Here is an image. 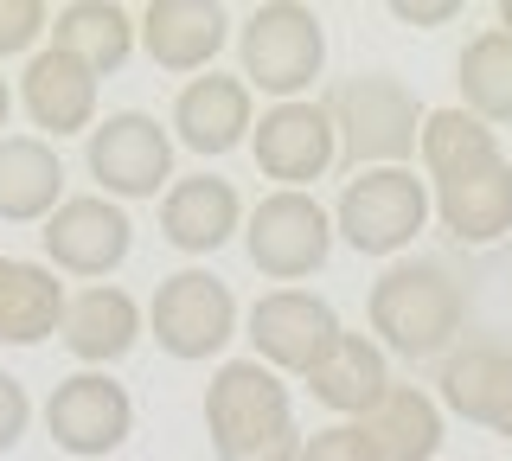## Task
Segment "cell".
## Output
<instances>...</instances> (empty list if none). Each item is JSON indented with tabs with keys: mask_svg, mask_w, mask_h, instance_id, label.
<instances>
[{
	"mask_svg": "<svg viewBox=\"0 0 512 461\" xmlns=\"http://www.w3.org/2000/svg\"><path fill=\"white\" fill-rule=\"evenodd\" d=\"M340 314L308 289H269L250 308V346L269 372H301L308 378L320 359L340 346Z\"/></svg>",
	"mask_w": 512,
	"mask_h": 461,
	"instance_id": "cell-9",
	"label": "cell"
},
{
	"mask_svg": "<svg viewBox=\"0 0 512 461\" xmlns=\"http://www.w3.org/2000/svg\"><path fill=\"white\" fill-rule=\"evenodd\" d=\"M500 33H512V0H500Z\"/></svg>",
	"mask_w": 512,
	"mask_h": 461,
	"instance_id": "cell-33",
	"label": "cell"
},
{
	"mask_svg": "<svg viewBox=\"0 0 512 461\" xmlns=\"http://www.w3.org/2000/svg\"><path fill=\"white\" fill-rule=\"evenodd\" d=\"M301 461H378V449L365 436V423H327L301 442Z\"/></svg>",
	"mask_w": 512,
	"mask_h": 461,
	"instance_id": "cell-28",
	"label": "cell"
},
{
	"mask_svg": "<svg viewBox=\"0 0 512 461\" xmlns=\"http://www.w3.org/2000/svg\"><path fill=\"white\" fill-rule=\"evenodd\" d=\"M391 13L404 26H423V33H429V26H448V20H455L461 0H391Z\"/></svg>",
	"mask_w": 512,
	"mask_h": 461,
	"instance_id": "cell-31",
	"label": "cell"
},
{
	"mask_svg": "<svg viewBox=\"0 0 512 461\" xmlns=\"http://www.w3.org/2000/svg\"><path fill=\"white\" fill-rule=\"evenodd\" d=\"M327 122H333V135H340V161L352 173L404 167L416 154V141H423L416 90L391 71H359V77H346V84H333Z\"/></svg>",
	"mask_w": 512,
	"mask_h": 461,
	"instance_id": "cell-2",
	"label": "cell"
},
{
	"mask_svg": "<svg viewBox=\"0 0 512 461\" xmlns=\"http://www.w3.org/2000/svg\"><path fill=\"white\" fill-rule=\"evenodd\" d=\"M237 231H244V199H237V186L218 180V173H186V180H173L167 199H160V237H167L173 250H186V257H212Z\"/></svg>",
	"mask_w": 512,
	"mask_h": 461,
	"instance_id": "cell-14",
	"label": "cell"
},
{
	"mask_svg": "<svg viewBox=\"0 0 512 461\" xmlns=\"http://www.w3.org/2000/svg\"><path fill=\"white\" fill-rule=\"evenodd\" d=\"M308 391L327 410H340L346 423H365L378 410V397L391 391V365H384V346L365 340V333H340L327 359L308 372Z\"/></svg>",
	"mask_w": 512,
	"mask_h": 461,
	"instance_id": "cell-21",
	"label": "cell"
},
{
	"mask_svg": "<svg viewBox=\"0 0 512 461\" xmlns=\"http://www.w3.org/2000/svg\"><path fill=\"white\" fill-rule=\"evenodd\" d=\"M45 429H52V442L64 455H84V461L116 455L135 436V397L109 372H71L45 397Z\"/></svg>",
	"mask_w": 512,
	"mask_h": 461,
	"instance_id": "cell-8",
	"label": "cell"
},
{
	"mask_svg": "<svg viewBox=\"0 0 512 461\" xmlns=\"http://www.w3.org/2000/svg\"><path fill=\"white\" fill-rule=\"evenodd\" d=\"M231 39V13L218 0H154L141 7V52L160 71H212Z\"/></svg>",
	"mask_w": 512,
	"mask_h": 461,
	"instance_id": "cell-15",
	"label": "cell"
},
{
	"mask_svg": "<svg viewBox=\"0 0 512 461\" xmlns=\"http://www.w3.org/2000/svg\"><path fill=\"white\" fill-rule=\"evenodd\" d=\"M148 333L160 340L167 359H186V365L224 353V346L237 340L231 282L212 276V269H180V276H167L148 301Z\"/></svg>",
	"mask_w": 512,
	"mask_h": 461,
	"instance_id": "cell-5",
	"label": "cell"
},
{
	"mask_svg": "<svg viewBox=\"0 0 512 461\" xmlns=\"http://www.w3.org/2000/svg\"><path fill=\"white\" fill-rule=\"evenodd\" d=\"M64 282L45 263H13L7 295H0V346H39L64 327Z\"/></svg>",
	"mask_w": 512,
	"mask_h": 461,
	"instance_id": "cell-24",
	"label": "cell"
},
{
	"mask_svg": "<svg viewBox=\"0 0 512 461\" xmlns=\"http://www.w3.org/2000/svg\"><path fill=\"white\" fill-rule=\"evenodd\" d=\"M244 250L269 282L295 289L308 282L333 250V212L314 193H269L256 212L244 218Z\"/></svg>",
	"mask_w": 512,
	"mask_h": 461,
	"instance_id": "cell-6",
	"label": "cell"
},
{
	"mask_svg": "<svg viewBox=\"0 0 512 461\" xmlns=\"http://www.w3.org/2000/svg\"><path fill=\"white\" fill-rule=\"evenodd\" d=\"M378 461H436L442 449V404L423 385H391L378 397V410L365 417Z\"/></svg>",
	"mask_w": 512,
	"mask_h": 461,
	"instance_id": "cell-23",
	"label": "cell"
},
{
	"mask_svg": "<svg viewBox=\"0 0 512 461\" xmlns=\"http://www.w3.org/2000/svg\"><path fill=\"white\" fill-rule=\"evenodd\" d=\"M301 429L288 423V429H269V436H250V442H237V449H218V461H301Z\"/></svg>",
	"mask_w": 512,
	"mask_h": 461,
	"instance_id": "cell-29",
	"label": "cell"
},
{
	"mask_svg": "<svg viewBox=\"0 0 512 461\" xmlns=\"http://www.w3.org/2000/svg\"><path fill=\"white\" fill-rule=\"evenodd\" d=\"M372 333L384 353H404V359H448L455 353V333H461V282L448 276L442 263L423 257H397L384 276L372 282Z\"/></svg>",
	"mask_w": 512,
	"mask_h": 461,
	"instance_id": "cell-1",
	"label": "cell"
},
{
	"mask_svg": "<svg viewBox=\"0 0 512 461\" xmlns=\"http://www.w3.org/2000/svg\"><path fill=\"white\" fill-rule=\"evenodd\" d=\"M26 423H32V397H26V385L13 372H0V455L13 449V442L26 436Z\"/></svg>",
	"mask_w": 512,
	"mask_h": 461,
	"instance_id": "cell-30",
	"label": "cell"
},
{
	"mask_svg": "<svg viewBox=\"0 0 512 461\" xmlns=\"http://www.w3.org/2000/svg\"><path fill=\"white\" fill-rule=\"evenodd\" d=\"M64 353H77L96 372V365H116L122 353H135L141 340V308L135 295L116 289V282H90L64 301V327H58Z\"/></svg>",
	"mask_w": 512,
	"mask_h": 461,
	"instance_id": "cell-18",
	"label": "cell"
},
{
	"mask_svg": "<svg viewBox=\"0 0 512 461\" xmlns=\"http://www.w3.org/2000/svg\"><path fill=\"white\" fill-rule=\"evenodd\" d=\"M436 391L455 417L500 429L506 404H512V353L506 346H455V353L442 359Z\"/></svg>",
	"mask_w": 512,
	"mask_h": 461,
	"instance_id": "cell-22",
	"label": "cell"
},
{
	"mask_svg": "<svg viewBox=\"0 0 512 461\" xmlns=\"http://www.w3.org/2000/svg\"><path fill=\"white\" fill-rule=\"evenodd\" d=\"M288 385L282 372H269L263 359H224L205 385V429H212V449H237L250 436L288 429Z\"/></svg>",
	"mask_w": 512,
	"mask_h": 461,
	"instance_id": "cell-12",
	"label": "cell"
},
{
	"mask_svg": "<svg viewBox=\"0 0 512 461\" xmlns=\"http://www.w3.org/2000/svg\"><path fill=\"white\" fill-rule=\"evenodd\" d=\"M20 109L39 122L45 135H90L96 122V71H84L71 52L45 45V52L26 58L20 71Z\"/></svg>",
	"mask_w": 512,
	"mask_h": 461,
	"instance_id": "cell-16",
	"label": "cell"
},
{
	"mask_svg": "<svg viewBox=\"0 0 512 461\" xmlns=\"http://www.w3.org/2000/svg\"><path fill=\"white\" fill-rule=\"evenodd\" d=\"M256 129V109H250V84L244 77H224V71H205L173 97V141L192 154H231L237 141H250Z\"/></svg>",
	"mask_w": 512,
	"mask_h": 461,
	"instance_id": "cell-13",
	"label": "cell"
},
{
	"mask_svg": "<svg viewBox=\"0 0 512 461\" xmlns=\"http://www.w3.org/2000/svg\"><path fill=\"white\" fill-rule=\"evenodd\" d=\"M45 257H52V269H64V276H109V269L128 263V250H135V225H128V212L116 199L103 193H77L64 199L52 218H45Z\"/></svg>",
	"mask_w": 512,
	"mask_h": 461,
	"instance_id": "cell-11",
	"label": "cell"
},
{
	"mask_svg": "<svg viewBox=\"0 0 512 461\" xmlns=\"http://www.w3.org/2000/svg\"><path fill=\"white\" fill-rule=\"evenodd\" d=\"M250 154L276 193H308V186L340 161V135L327 122V103H276L250 129Z\"/></svg>",
	"mask_w": 512,
	"mask_h": 461,
	"instance_id": "cell-10",
	"label": "cell"
},
{
	"mask_svg": "<svg viewBox=\"0 0 512 461\" xmlns=\"http://www.w3.org/2000/svg\"><path fill=\"white\" fill-rule=\"evenodd\" d=\"M461 109L480 116L487 129H506L512 122V33H480L461 52Z\"/></svg>",
	"mask_w": 512,
	"mask_h": 461,
	"instance_id": "cell-26",
	"label": "cell"
},
{
	"mask_svg": "<svg viewBox=\"0 0 512 461\" xmlns=\"http://www.w3.org/2000/svg\"><path fill=\"white\" fill-rule=\"evenodd\" d=\"M7 276H13V257H0V295H7Z\"/></svg>",
	"mask_w": 512,
	"mask_h": 461,
	"instance_id": "cell-34",
	"label": "cell"
},
{
	"mask_svg": "<svg viewBox=\"0 0 512 461\" xmlns=\"http://www.w3.org/2000/svg\"><path fill=\"white\" fill-rule=\"evenodd\" d=\"M500 436H506V442H512V404H506V417H500Z\"/></svg>",
	"mask_w": 512,
	"mask_h": 461,
	"instance_id": "cell-35",
	"label": "cell"
},
{
	"mask_svg": "<svg viewBox=\"0 0 512 461\" xmlns=\"http://www.w3.org/2000/svg\"><path fill=\"white\" fill-rule=\"evenodd\" d=\"M429 199H436V218L455 244H468V250L500 244L512 231V161L500 154V161H487V167H468V173H455V180H442Z\"/></svg>",
	"mask_w": 512,
	"mask_h": 461,
	"instance_id": "cell-17",
	"label": "cell"
},
{
	"mask_svg": "<svg viewBox=\"0 0 512 461\" xmlns=\"http://www.w3.org/2000/svg\"><path fill=\"white\" fill-rule=\"evenodd\" d=\"M237 58H244V84L276 103H301V90L327 71V26L301 0H263L237 26Z\"/></svg>",
	"mask_w": 512,
	"mask_h": 461,
	"instance_id": "cell-3",
	"label": "cell"
},
{
	"mask_svg": "<svg viewBox=\"0 0 512 461\" xmlns=\"http://www.w3.org/2000/svg\"><path fill=\"white\" fill-rule=\"evenodd\" d=\"M84 161L103 199H160V186H173V135L141 109H122L90 129Z\"/></svg>",
	"mask_w": 512,
	"mask_h": 461,
	"instance_id": "cell-7",
	"label": "cell"
},
{
	"mask_svg": "<svg viewBox=\"0 0 512 461\" xmlns=\"http://www.w3.org/2000/svg\"><path fill=\"white\" fill-rule=\"evenodd\" d=\"M39 33H52V13H45L39 0H0V58L32 52Z\"/></svg>",
	"mask_w": 512,
	"mask_h": 461,
	"instance_id": "cell-27",
	"label": "cell"
},
{
	"mask_svg": "<svg viewBox=\"0 0 512 461\" xmlns=\"http://www.w3.org/2000/svg\"><path fill=\"white\" fill-rule=\"evenodd\" d=\"M436 199L410 167H365L346 180L340 205H333V237H346L359 257H404L416 231L429 225Z\"/></svg>",
	"mask_w": 512,
	"mask_h": 461,
	"instance_id": "cell-4",
	"label": "cell"
},
{
	"mask_svg": "<svg viewBox=\"0 0 512 461\" xmlns=\"http://www.w3.org/2000/svg\"><path fill=\"white\" fill-rule=\"evenodd\" d=\"M7 116H13V90H7V77H0V129H7Z\"/></svg>",
	"mask_w": 512,
	"mask_h": 461,
	"instance_id": "cell-32",
	"label": "cell"
},
{
	"mask_svg": "<svg viewBox=\"0 0 512 461\" xmlns=\"http://www.w3.org/2000/svg\"><path fill=\"white\" fill-rule=\"evenodd\" d=\"M64 205V161L45 135H0V218L32 225Z\"/></svg>",
	"mask_w": 512,
	"mask_h": 461,
	"instance_id": "cell-19",
	"label": "cell"
},
{
	"mask_svg": "<svg viewBox=\"0 0 512 461\" xmlns=\"http://www.w3.org/2000/svg\"><path fill=\"white\" fill-rule=\"evenodd\" d=\"M141 39V13L116 7V0H71V7L52 13V45L58 52H71L84 71L109 77L128 65V52H135Z\"/></svg>",
	"mask_w": 512,
	"mask_h": 461,
	"instance_id": "cell-20",
	"label": "cell"
},
{
	"mask_svg": "<svg viewBox=\"0 0 512 461\" xmlns=\"http://www.w3.org/2000/svg\"><path fill=\"white\" fill-rule=\"evenodd\" d=\"M416 154H423L429 186H442V180H455V173H468V167L500 161V135L455 103V109H429V116H423V141H416Z\"/></svg>",
	"mask_w": 512,
	"mask_h": 461,
	"instance_id": "cell-25",
	"label": "cell"
}]
</instances>
